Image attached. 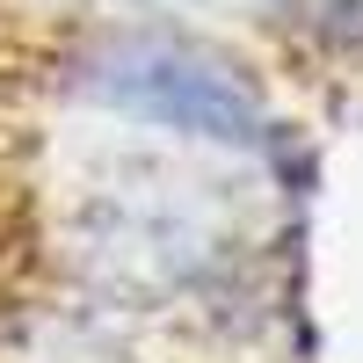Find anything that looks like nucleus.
Listing matches in <instances>:
<instances>
[{"label": "nucleus", "instance_id": "nucleus-1", "mask_svg": "<svg viewBox=\"0 0 363 363\" xmlns=\"http://www.w3.org/2000/svg\"><path fill=\"white\" fill-rule=\"evenodd\" d=\"M109 95L145 109V116H167V124H182V131L255 138V102L240 95L225 73L189 66V58H124V73L109 80Z\"/></svg>", "mask_w": 363, "mask_h": 363}]
</instances>
